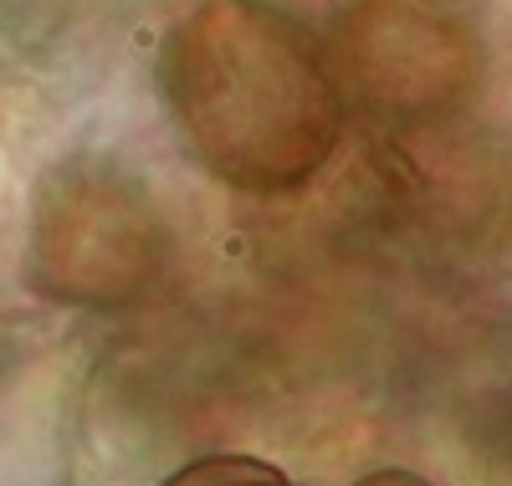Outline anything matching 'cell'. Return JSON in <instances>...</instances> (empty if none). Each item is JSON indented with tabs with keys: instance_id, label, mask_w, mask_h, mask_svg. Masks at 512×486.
<instances>
[{
	"instance_id": "6da1fadb",
	"label": "cell",
	"mask_w": 512,
	"mask_h": 486,
	"mask_svg": "<svg viewBox=\"0 0 512 486\" xmlns=\"http://www.w3.org/2000/svg\"><path fill=\"white\" fill-rule=\"evenodd\" d=\"M159 93L180 144L251 195L308 185L344 134V93L313 31L267 0H200L175 21Z\"/></svg>"
},
{
	"instance_id": "7a4b0ae2",
	"label": "cell",
	"mask_w": 512,
	"mask_h": 486,
	"mask_svg": "<svg viewBox=\"0 0 512 486\" xmlns=\"http://www.w3.org/2000/svg\"><path fill=\"white\" fill-rule=\"evenodd\" d=\"M164 486H292V481L256 456H200L180 466Z\"/></svg>"
},
{
	"instance_id": "3957f363",
	"label": "cell",
	"mask_w": 512,
	"mask_h": 486,
	"mask_svg": "<svg viewBox=\"0 0 512 486\" xmlns=\"http://www.w3.org/2000/svg\"><path fill=\"white\" fill-rule=\"evenodd\" d=\"M354 486H436V481H425V476H415V471L390 466V471H369V476H359Z\"/></svg>"
}]
</instances>
